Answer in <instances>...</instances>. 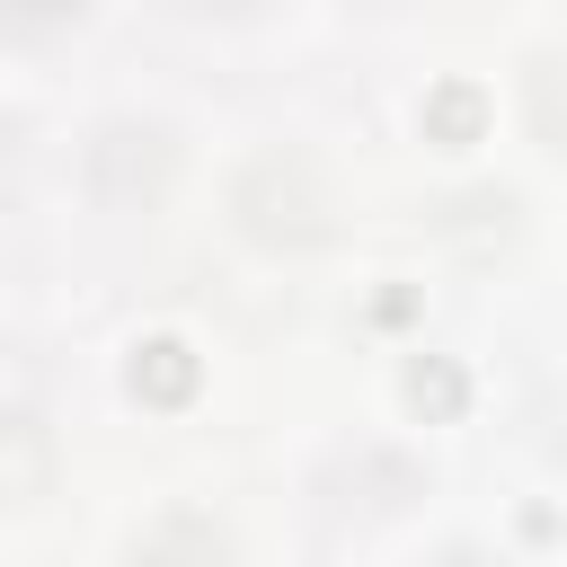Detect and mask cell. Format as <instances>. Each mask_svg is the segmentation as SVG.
Returning <instances> with one entry per match:
<instances>
[{
    "instance_id": "cell-1",
    "label": "cell",
    "mask_w": 567,
    "mask_h": 567,
    "mask_svg": "<svg viewBox=\"0 0 567 567\" xmlns=\"http://www.w3.org/2000/svg\"><path fill=\"white\" fill-rule=\"evenodd\" d=\"M177 168H186L177 124H168V115H142V106L97 115V124L80 133V159H71L80 204L106 213V221H142V213H159V204L177 195Z\"/></svg>"
},
{
    "instance_id": "cell-2",
    "label": "cell",
    "mask_w": 567,
    "mask_h": 567,
    "mask_svg": "<svg viewBox=\"0 0 567 567\" xmlns=\"http://www.w3.org/2000/svg\"><path fill=\"white\" fill-rule=\"evenodd\" d=\"M230 221H239L257 248H310V239H328V221H337L328 168H319L310 151H292V142L257 151V159L230 177Z\"/></svg>"
},
{
    "instance_id": "cell-3",
    "label": "cell",
    "mask_w": 567,
    "mask_h": 567,
    "mask_svg": "<svg viewBox=\"0 0 567 567\" xmlns=\"http://www.w3.org/2000/svg\"><path fill=\"white\" fill-rule=\"evenodd\" d=\"M434 487V470L408 452V443H354L319 470V514L328 523H354V532H381L399 514H416V496Z\"/></svg>"
},
{
    "instance_id": "cell-4",
    "label": "cell",
    "mask_w": 567,
    "mask_h": 567,
    "mask_svg": "<svg viewBox=\"0 0 567 567\" xmlns=\"http://www.w3.org/2000/svg\"><path fill=\"white\" fill-rule=\"evenodd\" d=\"M124 567H239V540L213 505H159L124 532Z\"/></svg>"
},
{
    "instance_id": "cell-5",
    "label": "cell",
    "mask_w": 567,
    "mask_h": 567,
    "mask_svg": "<svg viewBox=\"0 0 567 567\" xmlns=\"http://www.w3.org/2000/svg\"><path fill=\"white\" fill-rule=\"evenodd\" d=\"M62 452H53V425L35 408H0V505H35L53 487Z\"/></svg>"
},
{
    "instance_id": "cell-6",
    "label": "cell",
    "mask_w": 567,
    "mask_h": 567,
    "mask_svg": "<svg viewBox=\"0 0 567 567\" xmlns=\"http://www.w3.org/2000/svg\"><path fill=\"white\" fill-rule=\"evenodd\" d=\"M523 124L540 151L567 159V53H532L523 62Z\"/></svg>"
},
{
    "instance_id": "cell-7",
    "label": "cell",
    "mask_w": 567,
    "mask_h": 567,
    "mask_svg": "<svg viewBox=\"0 0 567 567\" xmlns=\"http://www.w3.org/2000/svg\"><path fill=\"white\" fill-rule=\"evenodd\" d=\"M425 567H523L514 549H496V540H443Z\"/></svg>"
}]
</instances>
